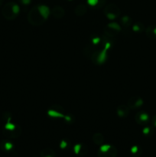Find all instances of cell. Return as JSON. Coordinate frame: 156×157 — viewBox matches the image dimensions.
<instances>
[{
    "mask_svg": "<svg viewBox=\"0 0 156 157\" xmlns=\"http://www.w3.org/2000/svg\"><path fill=\"white\" fill-rule=\"evenodd\" d=\"M108 51L105 50L104 48H97L93 55L90 57L92 62L94 64H97V65H100V64H104L106 61L107 58H108V54H107Z\"/></svg>",
    "mask_w": 156,
    "mask_h": 157,
    "instance_id": "277c9868",
    "label": "cell"
},
{
    "mask_svg": "<svg viewBox=\"0 0 156 157\" xmlns=\"http://www.w3.org/2000/svg\"><path fill=\"white\" fill-rule=\"evenodd\" d=\"M101 41H102V38L99 37L97 35H93L90 36V44H93V45H99Z\"/></svg>",
    "mask_w": 156,
    "mask_h": 157,
    "instance_id": "ffe728a7",
    "label": "cell"
},
{
    "mask_svg": "<svg viewBox=\"0 0 156 157\" xmlns=\"http://www.w3.org/2000/svg\"><path fill=\"white\" fill-rule=\"evenodd\" d=\"M130 113V108L127 105H119V107L116 108V113H117L118 117L121 118H125L129 115Z\"/></svg>",
    "mask_w": 156,
    "mask_h": 157,
    "instance_id": "7c38bea8",
    "label": "cell"
},
{
    "mask_svg": "<svg viewBox=\"0 0 156 157\" xmlns=\"http://www.w3.org/2000/svg\"><path fill=\"white\" fill-rule=\"evenodd\" d=\"M135 121L138 124L143 126L149 122L150 117L148 113L142 110V111H139L136 113V116H135Z\"/></svg>",
    "mask_w": 156,
    "mask_h": 157,
    "instance_id": "30bf717a",
    "label": "cell"
},
{
    "mask_svg": "<svg viewBox=\"0 0 156 157\" xmlns=\"http://www.w3.org/2000/svg\"><path fill=\"white\" fill-rule=\"evenodd\" d=\"M47 115L54 118H61L64 119L67 113H64V110L61 106L59 105H53L51 107L47 110Z\"/></svg>",
    "mask_w": 156,
    "mask_h": 157,
    "instance_id": "ba28073f",
    "label": "cell"
},
{
    "mask_svg": "<svg viewBox=\"0 0 156 157\" xmlns=\"http://www.w3.org/2000/svg\"><path fill=\"white\" fill-rule=\"evenodd\" d=\"M87 8L84 4H79L78 6H76L74 9L75 14L77 16H83V15H84L87 13Z\"/></svg>",
    "mask_w": 156,
    "mask_h": 157,
    "instance_id": "9a60e30c",
    "label": "cell"
},
{
    "mask_svg": "<svg viewBox=\"0 0 156 157\" xmlns=\"http://www.w3.org/2000/svg\"><path fill=\"white\" fill-rule=\"evenodd\" d=\"M50 14H51L52 16L54 18L59 19V18H62L64 16V15H65V10L61 6H56L52 9V10H50Z\"/></svg>",
    "mask_w": 156,
    "mask_h": 157,
    "instance_id": "8fae6325",
    "label": "cell"
},
{
    "mask_svg": "<svg viewBox=\"0 0 156 157\" xmlns=\"http://www.w3.org/2000/svg\"><path fill=\"white\" fill-rule=\"evenodd\" d=\"M132 29L133 32H136V33H141L143 31L145 30V25L142 24V22H136L132 25Z\"/></svg>",
    "mask_w": 156,
    "mask_h": 157,
    "instance_id": "2e32d148",
    "label": "cell"
},
{
    "mask_svg": "<svg viewBox=\"0 0 156 157\" xmlns=\"http://www.w3.org/2000/svg\"><path fill=\"white\" fill-rule=\"evenodd\" d=\"M20 2V3L24 6H28V5L30 4L32 2V0H18Z\"/></svg>",
    "mask_w": 156,
    "mask_h": 157,
    "instance_id": "4316f807",
    "label": "cell"
},
{
    "mask_svg": "<svg viewBox=\"0 0 156 157\" xmlns=\"http://www.w3.org/2000/svg\"><path fill=\"white\" fill-rule=\"evenodd\" d=\"M106 1V0H87V3L91 7L96 9H99L105 6Z\"/></svg>",
    "mask_w": 156,
    "mask_h": 157,
    "instance_id": "5bb4252c",
    "label": "cell"
},
{
    "mask_svg": "<svg viewBox=\"0 0 156 157\" xmlns=\"http://www.w3.org/2000/svg\"><path fill=\"white\" fill-rule=\"evenodd\" d=\"M50 15V10L45 5L34 6L28 14L29 24L34 26H39L44 24Z\"/></svg>",
    "mask_w": 156,
    "mask_h": 157,
    "instance_id": "6da1fadb",
    "label": "cell"
},
{
    "mask_svg": "<svg viewBox=\"0 0 156 157\" xmlns=\"http://www.w3.org/2000/svg\"><path fill=\"white\" fill-rule=\"evenodd\" d=\"M143 100L139 96H132L128 99L127 106L130 108V110H136L140 108L143 105Z\"/></svg>",
    "mask_w": 156,
    "mask_h": 157,
    "instance_id": "9c48e42d",
    "label": "cell"
},
{
    "mask_svg": "<svg viewBox=\"0 0 156 157\" xmlns=\"http://www.w3.org/2000/svg\"><path fill=\"white\" fill-rule=\"evenodd\" d=\"M145 34L147 37L151 40L156 39V25H151L145 29Z\"/></svg>",
    "mask_w": 156,
    "mask_h": 157,
    "instance_id": "4fadbf2b",
    "label": "cell"
},
{
    "mask_svg": "<svg viewBox=\"0 0 156 157\" xmlns=\"http://www.w3.org/2000/svg\"><path fill=\"white\" fill-rule=\"evenodd\" d=\"M93 140L96 145H102L104 140L103 136H102V134H101L100 133H96L93 135Z\"/></svg>",
    "mask_w": 156,
    "mask_h": 157,
    "instance_id": "d6986e66",
    "label": "cell"
},
{
    "mask_svg": "<svg viewBox=\"0 0 156 157\" xmlns=\"http://www.w3.org/2000/svg\"><path fill=\"white\" fill-rule=\"evenodd\" d=\"M64 121H65L66 123L67 124H72V123L74 121V119H73V117L70 114H66L65 117H64Z\"/></svg>",
    "mask_w": 156,
    "mask_h": 157,
    "instance_id": "d4e9b609",
    "label": "cell"
},
{
    "mask_svg": "<svg viewBox=\"0 0 156 157\" xmlns=\"http://www.w3.org/2000/svg\"><path fill=\"white\" fill-rule=\"evenodd\" d=\"M69 146V142L67 140H62L60 142V147H61L62 150H64V149L67 148Z\"/></svg>",
    "mask_w": 156,
    "mask_h": 157,
    "instance_id": "cb8c5ba5",
    "label": "cell"
},
{
    "mask_svg": "<svg viewBox=\"0 0 156 157\" xmlns=\"http://www.w3.org/2000/svg\"><path fill=\"white\" fill-rule=\"evenodd\" d=\"M19 12V6L14 2L6 3L2 10V14L3 17L7 20H13L16 18Z\"/></svg>",
    "mask_w": 156,
    "mask_h": 157,
    "instance_id": "7a4b0ae2",
    "label": "cell"
},
{
    "mask_svg": "<svg viewBox=\"0 0 156 157\" xmlns=\"http://www.w3.org/2000/svg\"><path fill=\"white\" fill-rule=\"evenodd\" d=\"M14 145L12 142L9 140H3L1 143V148L4 151L9 152L13 149Z\"/></svg>",
    "mask_w": 156,
    "mask_h": 157,
    "instance_id": "e0dca14e",
    "label": "cell"
},
{
    "mask_svg": "<svg viewBox=\"0 0 156 157\" xmlns=\"http://www.w3.org/2000/svg\"><path fill=\"white\" fill-rule=\"evenodd\" d=\"M153 133V129L151 127H144L143 130H142V133L145 136H149L151 135Z\"/></svg>",
    "mask_w": 156,
    "mask_h": 157,
    "instance_id": "603a6c76",
    "label": "cell"
},
{
    "mask_svg": "<svg viewBox=\"0 0 156 157\" xmlns=\"http://www.w3.org/2000/svg\"><path fill=\"white\" fill-rule=\"evenodd\" d=\"M121 31V26L120 25L118 24L117 22H111L109 23L106 28L104 29V35L106 36L111 37V38H114L116 35H118L119 32Z\"/></svg>",
    "mask_w": 156,
    "mask_h": 157,
    "instance_id": "52a82bcc",
    "label": "cell"
},
{
    "mask_svg": "<svg viewBox=\"0 0 156 157\" xmlns=\"http://www.w3.org/2000/svg\"><path fill=\"white\" fill-rule=\"evenodd\" d=\"M139 152V147L138 146H134L133 147H132L131 149V153L132 154H137Z\"/></svg>",
    "mask_w": 156,
    "mask_h": 157,
    "instance_id": "484cf974",
    "label": "cell"
},
{
    "mask_svg": "<svg viewBox=\"0 0 156 157\" xmlns=\"http://www.w3.org/2000/svg\"><path fill=\"white\" fill-rule=\"evenodd\" d=\"M2 1H3V0H0V6H1L2 3Z\"/></svg>",
    "mask_w": 156,
    "mask_h": 157,
    "instance_id": "f1b7e54d",
    "label": "cell"
},
{
    "mask_svg": "<svg viewBox=\"0 0 156 157\" xmlns=\"http://www.w3.org/2000/svg\"><path fill=\"white\" fill-rule=\"evenodd\" d=\"M86 147L84 145H81V144H76L73 147V150H74V153L76 154L79 155L80 154V153L82 152H84V150H85Z\"/></svg>",
    "mask_w": 156,
    "mask_h": 157,
    "instance_id": "7402d4cb",
    "label": "cell"
},
{
    "mask_svg": "<svg viewBox=\"0 0 156 157\" xmlns=\"http://www.w3.org/2000/svg\"><path fill=\"white\" fill-rule=\"evenodd\" d=\"M117 150L111 145H102L98 153L99 157H116Z\"/></svg>",
    "mask_w": 156,
    "mask_h": 157,
    "instance_id": "8992f818",
    "label": "cell"
},
{
    "mask_svg": "<svg viewBox=\"0 0 156 157\" xmlns=\"http://www.w3.org/2000/svg\"><path fill=\"white\" fill-rule=\"evenodd\" d=\"M69 1H72V0H69Z\"/></svg>",
    "mask_w": 156,
    "mask_h": 157,
    "instance_id": "f546056e",
    "label": "cell"
},
{
    "mask_svg": "<svg viewBox=\"0 0 156 157\" xmlns=\"http://www.w3.org/2000/svg\"><path fill=\"white\" fill-rule=\"evenodd\" d=\"M121 24L123 27L128 28L132 25V20L128 15H124L121 18Z\"/></svg>",
    "mask_w": 156,
    "mask_h": 157,
    "instance_id": "ac0fdd59",
    "label": "cell"
},
{
    "mask_svg": "<svg viewBox=\"0 0 156 157\" xmlns=\"http://www.w3.org/2000/svg\"><path fill=\"white\" fill-rule=\"evenodd\" d=\"M3 133L9 138H16L21 135V128L17 124L11 122V117H9L6 120V124L4 127Z\"/></svg>",
    "mask_w": 156,
    "mask_h": 157,
    "instance_id": "3957f363",
    "label": "cell"
},
{
    "mask_svg": "<svg viewBox=\"0 0 156 157\" xmlns=\"http://www.w3.org/2000/svg\"><path fill=\"white\" fill-rule=\"evenodd\" d=\"M104 15H106L108 19L110 20H114L117 18L118 17L120 16L121 12L119 8L116 5L113 4H109L104 8Z\"/></svg>",
    "mask_w": 156,
    "mask_h": 157,
    "instance_id": "5b68a950",
    "label": "cell"
},
{
    "mask_svg": "<svg viewBox=\"0 0 156 157\" xmlns=\"http://www.w3.org/2000/svg\"><path fill=\"white\" fill-rule=\"evenodd\" d=\"M151 124H152L153 127H156V115H154L151 119Z\"/></svg>",
    "mask_w": 156,
    "mask_h": 157,
    "instance_id": "83f0119b",
    "label": "cell"
},
{
    "mask_svg": "<svg viewBox=\"0 0 156 157\" xmlns=\"http://www.w3.org/2000/svg\"><path fill=\"white\" fill-rule=\"evenodd\" d=\"M41 157H54L55 153L51 149H45L41 153Z\"/></svg>",
    "mask_w": 156,
    "mask_h": 157,
    "instance_id": "44dd1931",
    "label": "cell"
}]
</instances>
